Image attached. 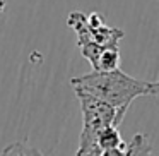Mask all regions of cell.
Listing matches in <instances>:
<instances>
[{
    "label": "cell",
    "mask_w": 159,
    "mask_h": 156,
    "mask_svg": "<svg viewBox=\"0 0 159 156\" xmlns=\"http://www.w3.org/2000/svg\"><path fill=\"white\" fill-rule=\"evenodd\" d=\"M70 86L74 87V93H87L106 101L108 105L116 108L121 117H125L134 100L149 94L151 83L135 79L121 69H116L111 72L93 70L80 77H74L70 79Z\"/></svg>",
    "instance_id": "1"
},
{
    "label": "cell",
    "mask_w": 159,
    "mask_h": 156,
    "mask_svg": "<svg viewBox=\"0 0 159 156\" xmlns=\"http://www.w3.org/2000/svg\"><path fill=\"white\" fill-rule=\"evenodd\" d=\"M77 100L82 110V129L91 132H99L101 129L108 125H120L123 117L118 113L116 108L108 105L106 101L99 100L96 96H91L87 93H75Z\"/></svg>",
    "instance_id": "2"
},
{
    "label": "cell",
    "mask_w": 159,
    "mask_h": 156,
    "mask_svg": "<svg viewBox=\"0 0 159 156\" xmlns=\"http://www.w3.org/2000/svg\"><path fill=\"white\" fill-rule=\"evenodd\" d=\"M87 31L89 35L96 40L99 45H103L104 48H113L118 46L120 40L123 38V33L116 28H111L104 22L103 16H99L98 12H91L87 16Z\"/></svg>",
    "instance_id": "3"
},
{
    "label": "cell",
    "mask_w": 159,
    "mask_h": 156,
    "mask_svg": "<svg viewBox=\"0 0 159 156\" xmlns=\"http://www.w3.org/2000/svg\"><path fill=\"white\" fill-rule=\"evenodd\" d=\"M101 153H103V149L98 144V134L82 129L79 139V149H77L75 156H101Z\"/></svg>",
    "instance_id": "4"
},
{
    "label": "cell",
    "mask_w": 159,
    "mask_h": 156,
    "mask_svg": "<svg viewBox=\"0 0 159 156\" xmlns=\"http://www.w3.org/2000/svg\"><path fill=\"white\" fill-rule=\"evenodd\" d=\"M98 144L104 151V149H113V148H118V146H123L125 142L121 139L116 125H108V127L101 129L98 132Z\"/></svg>",
    "instance_id": "5"
},
{
    "label": "cell",
    "mask_w": 159,
    "mask_h": 156,
    "mask_svg": "<svg viewBox=\"0 0 159 156\" xmlns=\"http://www.w3.org/2000/svg\"><path fill=\"white\" fill-rule=\"evenodd\" d=\"M127 156H154L151 141L144 134H135L132 141L127 144Z\"/></svg>",
    "instance_id": "6"
},
{
    "label": "cell",
    "mask_w": 159,
    "mask_h": 156,
    "mask_svg": "<svg viewBox=\"0 0 159 156\" xmlns=\"http://www.w3.org/2000/svg\"><path fill=\"white\" fill-rule=\"evenodd\" d=\"M120 50L118 46H113V48H106L99 57V62H98V67L94 70H101V72H111V70L120 69Z\"/></svg>",
    "instance_id": "7"
},
{
    "label": "cell",
    "mask_w": 159,
    "mask_h": 156,
    "mask_svg": "<svg viewBox=\"0 0 159 156\" xmlns=\"http://www.w3.org/2000/svg\"><path fill=\"white\" fill-rule=\"evenodd\" d=\"M0 156H43V154L36 148H33L28 141H17L2 149Z\"/></svg>",
    "instance_id": "8"
},
{
    "label": "cell",
    "mask_w": 159,
    "mask_h": 156,
    "mask_svg": "<svg viewBox=\"0 0 159 156\" xmlns=\"http://www.w3.org/2000/svg\"><path fill=\"white\" fill-rule=\"evenodd\" d=\"M101 156H127V144L118 146V148H113V149H104L101 153Z\"/></svg>",
    "instance_id": "9"
},
{
    "label": "cell",
    "mask_w": 159,
    "mask_h": 156,
    "mask_svg": "<svg viewBox=\"0 0 159 156\" xmlns=\"http://www.w3.org/2000/svg\"><path fill=\"white\" fill-rule=\"evenodd\" d=\"M149 94H152V96H159V81H156V83H151V87H149Z\"/></svg>",
    "instance_id": "10"
}]
</instances>
